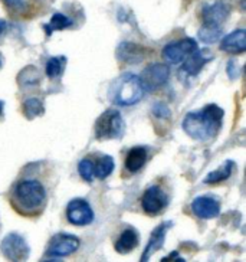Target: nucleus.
Wrapping results in <instances>:
<instances>
[{
    "label": "nucleus",
    "mask_w": 246,
    "mask_h": 262,
    "mask_svg": "<svg viewBox=\"0 0 246 262\" xmlns=\"http://www.w3.org/2000/svg\"><path fill=\"white\" fill-rule=\"evenodd\" d=\"M78 171L81 174V178L84 179L85 182L91 183L94 180V164H93V157L91 155L84 157L79 164H78Z\"/></svg>",
    "instance_id": "nucleus-24"
},
{
    "label": "nucleus",
    "mask_w": 246,
    "mask_h": 262,
    "mask_svg": "<svg viewBox=\"0 0 246 262\" xmlns=\"http://www.w3.org/2000/svg\"><path fill=\"white\" fill-rule=\"evenodd\" d=\"M220 51L228 54H243L246 51L245 29H238L225 36L220 42Z\"/></svg>",
    "instance_id": "nucleus-14"
},
{
    "label": "nucleus",
    "mask_w": 246,
    "mask_h": 262,
    "mask_svg": "<svg viewBox=\"0 0 246 262\" xmlns=\"http://www.w3.org/2000/svg\"><path fill=\"white\" fill-rule=\"evenodd\" d=\"M116 251L118 254H128L139 247V233L132 228L124 229L116 241Z\"/></svg>",
    "instance_id": "nucleus-17"
},
{
    "label": "nucleus",
    "mask_w": 246,
    "mask_h": 262,
    "mask_svg": "<svg viewBox=\"0 0 246 262\" xmlns=\"http://www.w3.org/2000/svg\"><path fill=\"white\" fill-rule=\"evenodd\" d=\"M171 225V222H167V224H162L155 231L151 233L150 236V241L147 244L146 252L141 256V261H148L150 259V255L155 252L157 249H160L164 244V238H166V232H167V226Z\"/></svg>",
    "instance_id": "nucleus-18"
},
{
    "label": "nucleus",
    "mask_w": 246,
    "mask_h": 262,
    "mask_svg": "<svg viewBox=\"0 0 246 262\" xmlns=\"http://www.w3.org/2000/svg\"><path fill=\"white\" fill-rule=\"evenodd\" d=\"M125 125L120 111L114 108H109L104 111L98 120L95 121V139L98 140H113L123 137Z\"/></svg>",
    "instance_id": "nucleus-4"
},
{
    "label": "nucleus",
    "mask_w": 246,
    "mask_h": 262,
    "mask_svg": "<svg viewBox=\"0 0 246 262\" xmlns=\"http://www.w3.org/2000/svg\"><path fill=\"white\" fill-rule=\"evenodd\" d=\"M65 58H51L47 63V75L49 78H56L63 72Z\"/></svg>",
    "instance_id": "nucleus-26"
},
{
    "label": "nucleus",
    "mask_w": 246,
    "mask_h": 262,
    "mask_svg": "<svg viewBox=\"0 0 246 262\" xmlns=\"http://www.w3.org/2000/svg\"><path fill=\"white\" fill-rule=\"evenodd\" d=\"M81 245L79 239L70 233H56L51 239L47 249V256L51 258H62L74 254Z\"/></svg>",
    "instance_id": "nucleus-8"
},
{
    "label": "nucleus",
    "mask_w": 246,
    "mask_h": 262,
    "mask_svg": "<svg viewBox=\"0 0 246 262\" xmlns=\"http://www.w3.org/2000/svg\"><path fill=\"white\" fill-rule=\"evenodd\" d=\"M72 24H74V20H71L70 17H66L62 13H55L51 19V22L43 26V29L47 32V35H51L54 31H62V29L71 28Z\"/></svg>",
    "instance_id": "nucleus-23"
},
{
    "label": "nucleus",
    "mask_w": 246,
    "mask_h": 262,
    "mask_svg": "<svg viewBox=\"0 0 246 262\" xmlns=\"http://www.w3.org/2000/svg\"><path fill=\"white\" fill-rule=\"evenodd\" d=\"M167 203H169L167 193L159 185L150 186L141 196V209L148 216L162 213L163 210L167 208Z\"/></svg>",
    "instance_id": "nucleus-5"
},
{
    "label": "nucleus",
    "mask_w": 246,
    "mask_h": 262,
    "mask_svg": "<svg viewBox=\"0 0 246 262\" xmlns=\"http://www.w3.org/2000/svg\"><path fill=\"white\" fill-rule=\"evenodd\" d=\"M94 164V179H105L108 178L113 170H114V160L111 156H100L97 157L95 155H91Z\"/></svg>",
    "instance_id": "nucleus-20"
},
{
    "label": "nucleus",
    "mask_w": 246,
    "mask_h": 262,
    "mask_svg": "<svg viewBox=\"0 0 246 262\" xmlns=\"http://www.w3.org/2000/svg\"><path fill=\"white\" fill-rule=\"evenodd\" d=\"M0 251L3 256L13 262L26 261L29 256V247L25 242V239L17 235V233H9L6 235L2 244H0Z\"/></svg>",
    "instance_id": "nucleus-6"
},
{
    "label": "nucleus",
    "mask_w": 246,
    "mask_h": 262,
    "mask_svg": "<svg viewBox=\"0 0 246 262\" xmlns=\"http://www.w3.org/2000/svg\"><path fill=\"white\" fill-rule=\"evenodd\" d=\"M197 48L199 47L194 39H182L178 42H171L169 45H166L163 49V58L169 63L178 65V63H183Z\"/></svg>",
    "instance_id": "nucleus-7"
},
{
    "label": "nucleus",
    "mask_w": 246,
    "mask_h": 262,
    "mask_svg": "<svg viewBox=\"0 0 246 262\" xmlns=\"http://www.w3.org/2000/svg\"><path fill=\"white\" fill-rule=\"evenodd\" d=\"M228 16H229V6L222 0L208 5L202 10V19L205 25L222 26V24H225V20L228 19Z\"/></svg>",
    "instance_id": "nucleus-12"
},
{
    "label": "nucleus",
    "mask_w": 246,
    "mask_h": 262,
    "mask_svg": "<svg viewBox=\"0 0 246 262\" xmlns=\"http://www.w3.org/2000/svg\"><path fill=\"white\" fill-rule=\"evenodd\" d=\"M235 167H236V164L232 162V160H226L219 169H216L213 170L212 173H209L208 176L205 178V180H203V183H205V185H216V183H220L223 180L231 178L232 171L235 170Z\"/></svg>",
    "instance_id": "nucleus-21"
},
{
    "label": "nucleus",
    "mask_w": 246,
    "mask_h": 262,
    "mask_svg": "<svg viewBox=\"0 0 246 262\" xmlns=\"http://www.w3.org/2000/svg\"><path fill=\"white\" fill-rule=\"evenodd\" d=\"M51 170L45 163H33L25 167L8 192V201L17 215L39 217L49 202Z\"/></svg>",
    "instance_id": "nucleus-1"
},
{
    "label": "nucleus",
    "mask_w": 246,
    "mask_h": 262,
    "mask_svg": "<svg viewBox=\"0 0 246 262\" xmlns=\"http://www.w3.org/2000/svg\"><path fill=\"white\" fill-rule=\"evenodd\" d=\"M169 67L164 63H151L146 67L141 75H140V81L147 91H154L157 88H160L167 82L169 78Z\"/></svg>",
    "instance_id": "nucleus-9"
},
{
    "label": "nucleus",
    "mask_w": 246,
    "mask_h": 262,
    "mask_svg": "<svg viewBox=\"0 0 246 262\" xmlns=\"http://www.w3.org/2000/svg\"><path fill=\"white\" fill-rule=\"evenodd\" d=\"M2 114H3V102L0 101V117H2Z\"/></svg>",
    "instance_id": "nucleus-28"
},
{
    "label": "nucleus",
    "mask_w": 246,
    "mask_h": 262,
    "mask_svg": "<svg viewBox=\"0 0 246 262\" xmlns=\"http://www.w3.org/2000/svg\"><path fill=\"white\" fill-rule=\"evenodd\" d=\"M210 59H212V55L209 54L208 51L199 49V48H197V49L183 62V63H185L183 70H185L189 75H197L200 72V70L203 68V65L208 61H210Z\"/></svg>",
    "instance_id": "nucleus-16"
},
{
    "label": "nucleus",
    "mask_w": 246,
    "mask_h": 262,
    "mask_svg": "<svg viewBox=\"0 0 246 262\" xmlns=\"http://www.w3.org/2000/svg\"><path fill=\"white\" fill-rule=\"evenodd\" d=\"M118 58L127 63H137L144 59V49L136 43L124 42L123 45L118 48Z\"/></svg>",
    "instance_id": "nucleus-19"
},
{
    "label": "nucleus",
    "mask_w": 246,
    "mask_h": 262,
    "mask_svg": "<svg viewBox=\"0 0 246 262\" xmlns=\"http://www.w3.org/2000/svg\"><path fill=\"white\" fill-rule=\"evenodd\" d=\"M0 67H2V61H0Z\"/></svg>",
    "instance_id": "nucleus-29"
},
{
    "label": "nucleus",
    "mask_w": 246,
    "mask_h": 262,
    "mask_svg": "<svg viewBox=\"0 0 246 262\" xmlns=\"http://www.w3.org/2000/svg\"><path fill=\"white\" fill-rule=\"evenodd\" d=\"M192 210L200 219H212L220 213V203L210 196H199L192 202Z\"/></svg>",
    "instance_id": "nucleus-13"
},
{
    "label": "nucleus",
    "mask_w": 246,
    "mask_h": 262,
    "mask_svg": "<svg viewBox=\"0 0 246 262\" xmlns=\"http://www.w3.org/2000/svg\"><path fill=\"white\" fill-rule=\"evenodd\" d=\"M5 29H6V22L5 20H0V35L5 32Z\"/></svg>",
    "instance_id": "nucleus-27"
},
{
    "label": "nucleus",
    "mask_w": 246,
    "mask_h": 262,
    "mask_svg": "<svg viewBox=\"0 0 246 262\" xmlns=\"http://www.w3.org/2000/svg\"><path fill=\"white\" fill-rule=\"evenodd\" d=\"M24 113L28 118H35V117L40 116L43 113V105L42 102L36 98H29L25 101L24 104Z\"/></svg>",
    "instance_id": "nucleus-25"
},
{
    "label": "nucleus",
    "mask_w": 246,
    "mask_h": 262,
    "mask_svg": "<svg viewBox=\"0 0 246 262\" xmlns=\"http://www.w3.org/2000/svg\"><path fill=\"white\" fill-rule=\"evenodd\" d=\"M3 3L9 15L20 20H29L42 8V0H3Z\"/></svg>",
    "instance_id": "nucleus-11"
},
{
    "label": "nucleus",
    "mask_w": 246,
    "mask_h": 262,
    "mask_svg": "<svg viewBox=\"0 0 246 262\" xmlns=\"http://www.w3.org/2000/svg\"><path fill=\"white\" fill-rule=\"evenodd\" d=\"M222 36V26H216V25H205L200 28L199 39L203 43H213Z\"/></svg>",
    "instance_id": "nucleus-22"
},
{
    "label": "nucleus",
    "mask_w": 246,
    "mask_h": 262,
    "mask_svg": "<svg viewBox=\"0 0 246 262\" xmlns=\"http://www.w3.org/2000/svg\"><path fill=\"white\" fill-rule=\"evenodd\" d=\"M66 219L71 225L86 226L94 222V210L84 199H74L66 206Z\"/></svg>",
    "instance_id": "nucleus-10"
},
{
    "label": "nucleus",
    "mask_w": 246,
    "mask_h": 262,
    "mask_svg": "<svg viewBox=\"0 0 246 262\" xmlns=\"http://www.w3.org/2000/svg\"><path fill=\"white\" fill-rule=\"evenodd\" d=\"M223 110L217 105H206L203 110L190 113L183 120V130L192 139L206 141L215 137L222 127Z\"/></svg>",
    "instance_id": "nucleus-2"
},
{
    "label": "nucleus",
    "mask_w": 246,
    "mask_h": 262,
    "mask_svg": "<svg viewBox=\"0 0 246 262\" xmlns=\"http://www.w3.org/2000/svg\"><path fill=\"white\" fill-rule=\"evenodd\" d=\"M144 95V86L140 77L134 74H124L118 77L108 88V98L114 104L128 107L137 104Z\"/></svg>",
    "instance_id": "nucleus-3"
},
{
    "label": "nucleus",
    "mask_w": 246,
    "mask_h": 262,
    "mask_svg": "<svg viewBox=\"0 0 246 262\" xmlns=\"http://www.w3.org/2000/svg\"><path fill=\"white\" fill-rule=\"evenodd\" d=\"M147 162V150L146 147H132L131 150H128V153L125 156L124 160V167L125 170L134 174L144 167V164Z\"/></svg>",
    "instance_id": "nucleus-15"
}]
</instances>
